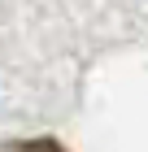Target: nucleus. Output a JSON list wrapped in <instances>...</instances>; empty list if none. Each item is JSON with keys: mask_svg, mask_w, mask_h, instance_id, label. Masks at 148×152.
Instances as JSON below:
<instances>
[{"mask_svg": "<svg viewBox=\"0 0 148 152\" xmlns=\"http://www.w3.org/2000/svg\"><path fill=\"white\" fill-rule=\"evenodd\" d=\"M0 152H66V148L52 143V139H22V143H9V148H0Z\"/></svg>", "mask_w": 148, "mask_h": 152, "instance_id": "nucleus-1", "label": "nucleus"}]
</instances>
